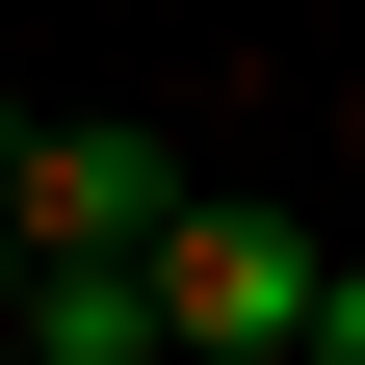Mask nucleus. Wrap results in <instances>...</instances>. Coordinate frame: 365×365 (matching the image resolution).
Returning a JSON list of instances; mask_svg holds the SVG:
<instances>
[{
	"label": "nucleus",
	"mask_w": 365,
	"mask_h": 365,
	"mask_svg": "<svg viewBox=\"0 0 365 365\" xmlns=\"http://www.w3.org/2000/svg\"><path fill=\"white\" fill-rule=\"evenodd\" d=\"M130 261H157V339L182 365H313V313H339V235H287V209H235V182H182Z\"/></svg>",
	"instance_id": "f257e3e1"
},
{
	"label": "nucleus",
	"mask_w": 365,
	"mask_h": 365,
	"mask_svg": "<svg viewBox=\"0 0 365 365\" xmlns=\"http://www.w3.org/2000/svg\"><path fill=\"white\" fill-rule=\"evenodd\" d=\"M157 209H182V130L157 105H53L26 157H0V235H26V261H130Z\"/></svg>",
	"instance_id": "f03ea898"
},
{
	"label": "nucleus",
	"mask_w": 365,
	"mask_h": 365,
	"mask_svg": "<svg viewBox=\"0 0 365 365\" xmlns=\"http://www.w3.org/2000/svg\"><path fill=\"white\" fill-rule=\"evenodd\" d=\"M26 365H182L157 339V261H26Z\"/></svg>",
	"instance_id": "7ed1b4c3"
},
{
	"label": "nucleus",
	"mask_w": 365,
	"mask_h": 365,
	"mask_svg": "<svg viewBox=\"0 0 365 365\" xmlns=\"http://www.w3.org/2000/svg\"><path fill=\"white\" fill-rule=\"evenodd\" d=\"M26 130H53V105H26V78H0V157H26Z\"/></svg>",
	"instance_id": "20e7f679"
},
{
	"label": "nucleus",
	"mask_w": 365,
	"mask_h": 365,
	"mask_svg": "<svg viewBox=\"0 0 365 365\" xmlns=\"http://www.w3.org/2000/svg\"><path fill=\"white\" fill-rule=\"evenodd\" d=\"M0 365H26V287H0Z\"/></svg>",
	"instance_id": "39448f33"
},
{
	"label": "nucleus",
	"mask_w": 365,
	"mask_h": 365,
	"mask_svg": "<svg viewBox=\"0 0 365 365\" xmlns=\"http://www.w3.org/2000/svg\"><path fill=\"white\" fill-rule=\"evenodd\" d=\"M0 287H26V235H0Z\"/></svg>",
	"instance_id": "423d86ee"
}]
</instances>
